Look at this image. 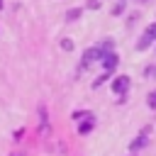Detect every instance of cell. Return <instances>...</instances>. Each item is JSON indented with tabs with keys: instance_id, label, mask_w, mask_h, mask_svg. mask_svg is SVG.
<instances>
[{
	"instance_id": "9a60e30c",
	"label": "cell",
	"mask_w": 156,
	"mask_h": 156,
	"mask_svg": "<svg viewBox=\"0 0 156 156\" xmlns=\"http://www.w3.org/2000/svg\"><path fill=\"white\" fill-rule=\"evenodd\" d=\"M0 10H2V0H0Z\"/></svg>"
},
{
	"instance_id": "ba28073f",
	"label": "cell",
	"mask_w": 156,
	"mask_h": 156,
	"mask_svg": "<svg viewBox=\"0 0 156 156\" xmlns=\"http://www.w3.org/2000/svg\"><path fill=\"white\" fill-rule=\"evenodd\" d=\"M146 105H149L151 110H156V90H151V93H149V98H146Z\"/></svg>"
},
{
	"instance_id": "8fae6325",
	"label": "cell",
	"mask_w": 156,
	"mask_h": 156,
	"mask_svg": "<svg viewBox=\"0 0 156 156\" xmlns=\"http://www.w3.org/2000/svg\"><path fill=\"white\" fill-rule=\"evenodd\" d=\"M61 49L71 51V49H73V41H71V39H63V41H61Z\"/></svg>"
},
{
	"instance_id": "4fadbf2b",
	"label": "cell",
	"mask_w": 156,
	"mask_h": 156,
	"mask_svg": "<svg viewBox=\"0 0 156 156\" xmlns=\"http://www.w3.org/2000/svg\"><path fill=\"white\" fill-rule=\"evenodd\" d=\"M78 17H80V10H71L68 12V20H78Z\"/></svg>"
},
{
	"instance_id": "3957f363",
	"label": "cell",
	"mask_w": 156,
	"mask_h": 156,
	"mask_svg": "<svg viewBox=\"0 0 156 156\" xmlns=\"http://www.w3.org/2000/svg\"><path fill=\"white\" fill-rule=\"evenodd\" d=\"M117 63H119V58H117V54H115V51H107V54L102 56V68H105V71H110V73H112V71L117 68Z\"/></svg>"
},
{
	"instance_id": "30bf717a",
	"label": "cell",
	"mask_w": 156,
	"mask_h": 156,
	"mask_svg": "<svg viewBox=\"0 0 156 156\" xmlns=\"http://www.w3.org/2000/svg\"><path fill=\"white\" fill-rule=\"evenodd\" d=\"M122 10H124V0H122V2H117V5L112 7V15H122Z\"/></svg>"
},
{
	"instance_id": "2e32d148",
	"label": "cell",
	"mask_w": 156,
	"mask_h": 156,
	"mask_svg": "<svg viewBox=\"0 0 156 156\" xmlns=\"http://www.w3.org/2000/svg\"><path fill=\"white\" fill-rule=\"evenodd\" d=\"M124 2H127V0H124Z\"/></svg>"
},
{
	"instance_id": "6da1fadb",
	"label": "cell",
	"mask_w": 156,
	"mask_h": 156,
	"mask_svg": "<svg viewBox=\"0 0 156 156\" xmlns=\"http://www.w3.org/2000/svg\"><path fill=\"white\" fill-rule=\"evenodd\" d=\"M102 56H105V54L100 51V46H93V49H88V51L83 54V58H80V66H83V68H88L93 61H98V58H102Z\"/></svg>"
},
{
	"instance_id": "277c9868",
	"label": "cell",
	"mask_w": 156,
	"mask_h": 156,
	"mask_svg": "<svg viewBox=\"0 0 156 156\" xmlns=\"http://www.w3.org/2000/svg\"><path fill=\"white\" fill-rule=\"evenodd\" d=\"M146 134H149V129H146V132H141V134L132 141V146H129V149H132V151H139L141 146H146V141H149V139H146Z\"/></svg>"
},
{
	"instance_id": "7c38bea8",
	"label": "cell",
	"mask_w": 156,
	"mask_h": 156,
	"mask_svg": "<svg viewBox=\"0 0 156 156\" xmlns=\"http://www.w3.org/2000/svg\"><path fill=\"white\" fill-rule=\"evenodd\" d=\"M146 34H149V37H154V39H156V22H154V24H149V27H146Z\"/></svg>"
},
{
	"instance_id": "5b68a950",
	"label": "cell",
	"mask_w": 156,
	"mask_h": 156,
	"mask_svg": "<svg viewBox=\"0 0 156 156\" xmlns=\"http://www.w3.org/2000/svg\"><path fill=\"white\" fill-rule=\"evenodd\" d=\"M151 41H154V37H149V34H146V32H144V34H141V37H139V41H136V49H139V51H146V49H149V44H151Z\"/></svg>"
},
{
	"instance_id": "8992f818",
	"label": "cell",
	"mask_w": 156,
	"mask_h": 156,
	"mask_svg": "<svg viewBox=\"0 0 156 156\" xmlns=\"http://www.w3.org/2000/svg\"><path fill=\"white\" fill-rule=\"evenodd\" d=\"M90 129H93V119H90V117H88V122H80V124H78V132H80V134H88Z\"/></svg>"
},
{
	"instance_id": "52a82bcc",
	"label": "cell",
	"mask_w": 156,
	"mask_h": 156,
	"mask_svg": "<svg viewBox=\"0 0 156 156\" xmlns=\"http://www.w3.org/2000/svg\"><path fill=\"white\" fill-rule=\"evenodd\" d=\"M112 46H115V41H112V39H105V41L100 44V51L107 54V51H112Z\"/></svg>"
},
{
	"instance_id": "9c48e42d",
	"label": "cell",
	"mask_w": 156,
	"mask_h": 156,
	"mask_svg": "<svg viewBox=\"0 0 156 156\" xmlns=\"http://www.w3.org/2000/svg\"><path fill=\"white\" fill-rule=\"evenodd\" d=\"M107 78H110V71H105V73H102V76H100V78H98V80L93 83V88H100V85H102V83H105Z\"/></svg>"
},
{
	"instance_id": "7a4b0ae2",
	"label": "cell",
	"mask_w": 156,
	"mask_h": 156,
	"mask_svg": "<svg viewBox=\"0 0 156 156\" xmlns=\"http://www.w3.org/2000/svg\"><path fill=\"white\" fill-rule=\"evenodd\" d=\"M112 93H117V95H124L127 90H129V76H117L115 80H112Z\"/></svg>"
},
{
	"instance_id": "5bb4252c",
	"label": "cell",
	"mask_w": 156,
	"mask_h": 156,
	"mask_svg": "<svg viewBox=\"0 0 156 156\" xmlns=\"http://www.w3.org/2000/svg\"><path fill=\"white\" fill-rule=\"evenodd\" d=\"M139 2H149V0H139Z\"/></svg>"
}]
</instances>
